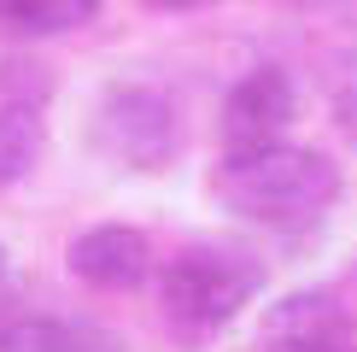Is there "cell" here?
Masks as SVG:
<instances>
[{"instance_id":"11","label":"cell","mask_w":357,"mask_h":352,"mask_svg":"<svg viewBox=\"0 0 357 352\" xmlns=\"http://www.w3.org/2000/svg\"><path fill=\"white\" fill-rule=\"evenodd\" d=\"M146 12H199V6H211V0H141Z\"/></svg>"},{"instance_id":"8","label":"cell","mask_w":357,"mask_h":352,"mask_svg":"<svg viewBox=\"0 0 357 352\" xmlns=\"http://www.w3.org/2000/svg\"><path fill=\"white\" fill-rule=\"evenodd\" d=\"M106 0H0V24L12 36H70L94 24Z\"/></svg>"},{"instance_id":"9","label":"cell","mask_w":357,"mask_h":352,"mask_svg":"<svg viewBox=\"0 0 357 352\" xmlns=\"http://www.w3.org/2000/svg\"><path fill=\"white\" fill-rule=\"evenodd\" d=\"M0 352H77V335L53 317H18L0 329Z\"/></svg>"},{"instance_id":"1","label":"cell","mask_w":357,"mask_h":352,"mask_svg":"<svg viewBox=\"0 0 357 352\" xmlns=\"http://www.w3.org/2000/svg\"><path fill=\"white\" fill-rule=\"evenodd\" d=\"M211 194L222 200V212L246 217V223L305 229L340 205L346 176L317 147L275 141V147H258V153H222V165L211 170Z\"/></svg>"},{"instance_id":"10","label":"cell","mask_w":357,"mask_h":352,"mask_svg":"<svg viewBox=\"0 0 357 352\" xmlns=\"http://www.w3.org/2000/svg\"><path fill=\"white\" fill-rule=\"evenodd\" d=\"M334 117H340V129L357 141V65H346V77H334Z\"/></svg>"},{"instance_id":"12","label":"cell","mask_w":357,"mask_h":352,"mask_svg":"<svg viewBox=\"0 0 357 352\" xmlns=\"http://www.w3.org/2000/svg\"><path fill=\"white\" fill-rule=\"evenodd\" d=\"M0 276H6V247H0Z\"/></svg>"},{"instance_id":"5","label":"cell","mask_w":357,"mask_h":352,"mask_svg":"<svg viewBox=\"0 0 357 352\" xmlns=\"http://www.w3.org/2000/svg\"><path fill=\"white\" fill-rule=\"evenodd\" d=\"M258 352H357V323L328 288H299L270 305L258 329Z\"/></svg>"},{"instance_id":"4","label":"cell","mask_w":357,"mask_h":352,"mask_svg":"<svg viewBox=\"0 0 357 352\" xmlns=\"http://www.w3.org/2000/svg\"><path fill=\"white\" fill-rule=\"evenodd\" d=\"M299 117V88L281 65H252L241 82L222 94L217 112V135L222 153H258V147H275Z\"/></svg>"},{"instance_id":"2","label":"cell","mask_w":357,"mask_h":352,"mask_svg":"<svg viewBox=\"0 0 357 352\" xmlns=\"http://www.w3.org/2000/svg\"><path fill=\"white\" fill-rule=\"evenodd\" d=\"M264 282H270V270L252 253H241V247H182L165 264L158 305H165V323L176 341L205 346L258 300Z\"/></svg>"},{"instance_id":"7","label":"cell","mask_w":357,"mask_h":352,"mask_svg":"<svg viewBox=\"0 0 357 352\" xmlns=\"http://www.w3.org/2000/svg\"><path fill=\"white\" fill-rule=\"evenodd\" d=\"M47 153V124L36 100H0V188L24 182Z\"/></svg>"},{"instance_id":"3","label":"cell","mask_w":357,"mask_h":352,"mask_svg":"<svg viewBox=\"0 0 357 352\" xmlns=\"http://www.w3.org/2000/svg\"><path fill=\"white\" fill-rule=\"evenodd\" d=\"M94 153L117 170H141V176H158L176 165L182 153V124H176V106L165 88L153 82H112L94 106Z\"/></svg>"},{"instance_id":"6","label":"cell","mask_w":357,"mask_h":352,"mask_svg":"<svg viewBox=\"0 0 357 352\" xmlns=\"http://www.w3.org/2000/svg\"><path fill=\"white\" fill-rule=\"evenodd\" d=\"M65 258H70V276H77V282L123 293V288L146 282V270H153V241H146V229L100 223V229H82L77 241L65 247Z\"/></svg>"}]
</instances>
